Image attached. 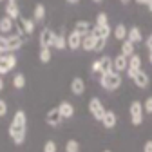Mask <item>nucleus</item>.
I'll use <instances>...</instances> for the list:
<instances>
[{"instance_id":"nucleus-37","label":"nucleus","mask_w":152,"mask_h":152,"mask_svg":"<svg viewBox=\"0 0 152 152\" xmlns=\"http://www.w3.org/2000/svg\"><path fill=\"white\" fill-rule=\"evenodd\" d=\"M91 69H92V72H100V60H94Z\"/></svg>"},{"instance_id":"nucleus-4","label":"nucleus","mask_w":152,"mask_h":152,"mask_svg":"<svg viewBox=\"0 0 152 152\" xmlns=\"http://www.w3.org/2000/svg\"><path fill=\"white\" fill-rule=\"evenodd\" d=\"M143 103L141 102H132L130 103V109H129V114H130V120H132V125H141L143 123Z\"/></svg>"},{"instance_id":"nucleus-29","label":"nucleus","mask_w":152,"mask_h":152,"mask_svg":"<svg viewBox=\"0 0 152 152\" xmlns=\"http://www.w3.org/2000/svg\"><path fill=\"white\" fill-rule=\"evenodd\" d=\"M13 85H15L16 89H24V85H26V76H24L22 72L15 74V78H13Z\"/></svg>"},{"instance_id":"nucleus-12","label":"nucleus","mask_w":152,"mask_h":152,"mask_svg":"<svg viewBox=\"0 0 152 152\" xmlns=\"http://www.w3.org/2000/svg\"><path fill=\"white\" fill-rule=\"evenodd\" d=\"M58 112L62 114L64 120H69V118L74 116V107H72L69 102H62V103L58 105Z\"/></svg>"},{"instance_id":"nucleus-1","label":"nucleus","mask_w":152,"mask_h":152,"mask_svg":"<svg viewBox=\"0 0 152 152\" xmlns=\"http://www.w3.org/2000/svg\"><path fill=\"white\" fill-rule=\"evenodd\" d=\"M27 134V116L24 110H16L9 123V138L15 145H22Z\"/></svg>"},{"instance_id":"nucleus-46","label":"nucleus","mask_w":152,"mask_h":152,"mask_svg":"<svg viewBox=\"0 0 152 152\" xmlns=\"http://www.w3.org/2000/svg\"><path fill=\"white\" fill-rule=\"evenodd\" d=\"M7 4H16V0H7Z\"/></svg>"},{"instance_id":"nucleus-50","label":"nucleus","mask_w":152,"mask_h":152,"mask_svg":"<svg viewBox=\"0 0 152 152\" xmlns=\"http://www.w3.org/2000/svg\"><path fill=\"white\" fill-rule=\"evenodd\" d=\"M0 2H2V0H0Z\"/></svg>"},{"instance_id":"nucleus-39","label":"nucleus","mask_w":152,"mask_h":152,"mask_svg":"<svg viewBox=\"0 0 152 152\" xmlns=\"http://www.w3.org/2000/svg\"><path fill=\"white\" fill-rule=\"evenodd\" d=\"M136 72H138V71H134V69H130V67L127 69V76H129L130 80H134V76H136Z\"/></svg>"},{"instance_id":"nucleus-8","label":"nucleus","mask_w":152,"mask_h":152,"mask_svg":"<svg viewBox=\"0 0 152 152\" xmlns=\"http://www.w3.org/2000/svg\"><path fill=\"white\" fill-rule=\"evenodd\" d=\"M53 38H54V33L49 27H45L40 33V47H53Z\"/></svg>"},{"instance_id":"nucleus-21","label":"nucleus","mask_w":152,"mask_h":152,"mask_svg":"<svg viewBox=\"0 0 152 152\" xmlns=\"http://www.w3.org/2000/svg\"><path fill=\"white\" fill-rule=\"evenodd\" d=\"M6 16H9L11 20H18L20 18V7L16 4H7L6 6Z\"/></svg>"},{"instance_id":"nucleus-23","label":"nucleus","mask_w":152,"mask_h":152,"mask_svg":"<svg viewBox=\"0 0 152 152\" xmlns=\"http://www.w3.org/2000/svg\"><path fill=\"white\" fill-rule=\"evenodd\" d=\"M45 18V6L44 4H36L34 11H33V20L34 22H42Z\"/></svg>"},{"instance_id":"nucleus-16","label":"nucleus","mask_w":152,"mask_h":152,"mask_svg":"<svg viewBox=\"0 0 152 152\" xmlns=\"http://www.w3.org/2000/svg\"><path fill=\"white\" fill-rule=\"evenodd\" d=\"M148 74L145 72V71H138L136 72V76H134V83L140 87V89H147L148 87Z\"/></svg>"},{"instance_id":"nucleus-49","label":"nucleus","mask_w":152,"mask_h":152,"mask_svg":"<svg viewBox=\"0 0 152 152\" xmlns=\"http://www.w3.org/2000/svg\"><path fill=\"white\" fill-rule=\"evenodd\" d=\"M103 152H112V150H109V148H107V150H103Z\"/></svg>"},{"instance_id":"nucleus-42","label":"nucleus","mask_w":152,"mask_h":152,"mask_svg":"<svg viewBox=\"0 0 152 152\" xmlns=\"http://www.w3.org/2000/svg\"><path fill=\"white\" fill-rule=\"evenodd\" d=\"M0 91H4V80H2V76H0Z\"/></svg>"},{"instance_id":"nucleus-31","label":"nucleus","mask_w":152,"mask_h":152,"mask_svg":"<svg viewBox=\"0 0 152 152\" xmlns=\"http://www.w3.org/2000/svg\"><path fill=\"white\" fill-rule=\"evenodd\" d=\"M0 53L2 54L9 53V40H7L6 34H0Z\"/></svg>"},{"instance_id":"nucleus-33","label":"nucleus","mask_w":152,"mask_h":152,"mask_svg":"<svg viewBox=\"0 0 152 152\" xmlns=\"http://www.w3.org/2000/svg\"><path fill=\"white\" fill-rule=\"evenodd\" d=\"M56 150H58V147H56V143H54L53 140L45 141V145H44V152H56Z\"/></svg>"},{"instance_id":"nucleus-3","label":"nucleus","mask_w":152,"mask_h":152,"mask_svg":"<svg viewBox=\"0 0 152 152\" xmlns=\"http://www.w3.org/2000/svg\"><path fill=\"white\" fill-rule=\"evenodd\" d=\"M89 112L92 114V118L96 120V121H102L103 116H105V112H107V109L103 107V103L100 102V98H91V102H89Z\"/></svg>"},{"instance_id":"nucleus-34","label":"nucleus","mask_w":152,"mask_h":152,"mask_svg":"<svg viewBox=\"0 0 152 152\" xmlns=\"http://www.w3.org/2000/svg\"><path fill=\"white\" fill-rule=\"evenodd\" d=\"M7 114V103H6V100H0V118H4Z\"/></svg>"},{"instance_id":"nucleus-27","label":"nucleus","mask_w":152,"mask_h":152,"mask_svg":"<svg viewBox=\"0 0 152 152\" xmlns=\"http://www.w3.org/2000/svg\"><path fill=\"white\" fill-rule=\"evenodd\" d=\"M121 54H123V56H127V58H130V56L134 54V44L129 42V40H125V42H123V45H121Z\"/></svg>"},{"instance_id":"nucleus-48","label":"nucleus","mask_w":152,"mask_h":152,"mask_svg":"<svg viewBox=\"0 0 152 152\" xmlns=\"http://www.w3.org/2000/svg\"><path fill=\"white\" fill-rule=\"evenodd\" d=\"M94 2H96V4H100V2H103V0H94Z\"/></svg>"},{"instance_id":"nucleus-24","label":"nucleus","mask_w":152,"mask_h":152,"mask_svg":"<svg viewBox=\"0 0 152 152\" xmlns=\"http://www.w3.org/2000/svg\"><path fill=\"white\" fill-rule=\"evenodd\" d=\"M127 36H129V31H127V27L123 26V24H118L116 27H114V38L116 40H127Z\"/></svg>"},{"instance_id":"nucleus-10","label":"nucleus","mask_w":152,"mask_h":152,"mask_svg":"<svg viewBox=\"0 0 152 152\" xmlns=\"http://www.w3.org/2000/svg\"><path fill=\"white\" fill-rule=\"evenodd\" d=\"M74 31L78 33V34H82V36H87V34H91L92 26H91V22H87V20H78V22L74 24Z\"/></svg>"},{"instance_id":"nucleus-41","label":"nucleus","mask_w":152,"mask_h":152,"mask_svg":"<svg viewBox=\"0 0 152 152\" xmlns=\"http://www.w3.org/2000/svg\"><path fill=\"white\" fill-rule=\"evenodd\" d=\"M147 47H148V51H152V34L147 38Z\"/></svg>"},{"instance_id":"nucleus-15","label":"nucleus","mask_w":152,"mask_h":152,"mask_svg":"<svg viewBox=\"0 0 152 152\" xmlns=\"http://www.w3.org/2000/svg\"><path fill=\"white\" fill-rule=\"evenodd\" d=\"M127 69H129V58L120 53L116 58H114V71L120 72V71H127Z\"/></svg>"},{"instance_id":"nucleus-5","label":"nucleus","mask_w":152,"mask_h":152,"mask_svg":"<svg viewBox=\"0 0 152 152\" xmlns=\"http://www.w3.org/2000/svg\"><path fill=\"white\" fill-rule=\"evenodd\" d=\"M16 65V56L15 54H2L0 53V76L7 74Z\"/></svg>"},{"instance_id":"nucleus-17","label":"nucleus","mask_w":152,"mask_h":152,"mask_svg":"<svg viewBox=\"0 0 152 152\" xmlns=\"http://www.w3.org/2000/svg\"><path fill=\"white\" fill-rule=\"evenodd\" d=\"M7 40H9V53H11V51H16V49H20V47L24 45L20 34H9Z\"/></svg>"},{"instance_id":"nucleus-43","label":"nucleus","mask_w":152,"mask_h":152,"mask_svg":"<svg viewBox=\"0 0 152 152\" xmlns=\"http://www.w3.org/2000/svg\"><path fill=\"white\" fill-rule=\"evenodd\" d=\"M67 2H69V4H78L80 0H67Z\"/></svg>"},{"instance_id":"nucleus-44","label":"nucleus","mask_w":152,"mask_h":152,"mask_svg":"<svg viewBox=\"0 0 152 152\" xmlns=\"http://www.w3.org/2000/svg\"><path fill=\"white\" fill-rule=\"evenodd\" d=\"M147 7H148V11L152 13V0H150V2H148V6H147Z\"/></svg>"},{"instance_id":"nucleus-18","label":"nucleus","mask_w":152,"mask_h":152,"mask_svg":"<svg viewBox=\"0 0 152 152\" xmlns=\"http://www.w3.org/2000/svg\"><path fill=\"white\" fill-rule=\"evenodd\" d=\"M96 42H98V38H96V36H94V34L91 33V34L83 36V42H82V47H83L85 51H94V47H96Z\"/></svg>"},{"instance_id":"nucleus-35","label":"nucleus","mask_w":152,"mask_h":152,"mask_svg":"<svg viewBox=\"0 0 152 152\" xmlns=\"http://www.w3.org/2000/svg\"><path fill=\"white\" fill-rule=\"evenodd\" d=\"M143 109H145V112H147V114H152V96L145 100V105H143Z\"/></svg>"},{"instance_id":"nucleus-32","label":"nucleus","mask_w":152,"mask_h":152,"mask_svg":"<svg viewBox=\"0 0 152 152\" xmlns=\"http://www.w3.org/2000/svg\"><path fill=\"white\" fill-rule=\"evenodd\" d=\"M96 26H109V18L105 13H98L96 15Z\"/></svg>"},{"instance_id":"nucleus-25","label":"nucleus","mask_w":152,"mask_h":152,"mask_svg":"<svg viewBox=\"0 0 152 152\" xmlns=\"http://www.w3.org/2000/svg\"><path fill=\"white\" fill-rule=\"evenodd\" d=\"M20 24L26 31V34H33L34 33V20L31 18V20H27V18H20Z\"/></svg>"},{"instance_id":"nucleus-36","label":"nucleus","mask_w":152,"mask_h":152,"mask_svg":"<svg viewBox=\"0 0 152 152\" xmlns=\"http://www.w3.org/2000/svg\"><path fill=\"white\" fill-rule=\"evenodd\" d=\"M105 49V40H98L96 42V47H94V51H103Z\"/></svg>"},{"instance_id":"nucleus-47","label":"nucleus","mask_w":152,"mask_h":152,"mask_svg":"<svg viewBox=\"0 0 152 152\" xmlns=\"http://www.w3.org/2000/svg\"><path fill=\"white\" fill-rule=\"evenodd\" d=\"M130 2V0H121V4H129Z\"/></svg>"},{"instance_id":"nucleus-11","label":"nucleus","mask_w":152,"mask_h":152,"mask_svg":"<svg viewBox=\"0 0 152 152\" xmlns=\"http://www.w3.org/2000/svg\"><path fill=\"white\" fill-rule=\"evenodd\" d=\"M91 33L96 36L98 40H107L109 34H110V27H109V26H94Z\"/></svg>"},{"instance_id":"nucleus-26","label":"nucleus","mask_w":152,"mask_h":152,"mask_svg":"<svg viewBox=\"0 0 152 152\" xmlns=\"http://www.w3.org/2000/svg\"><path fill=\"white\" fill-rule=\"evenodd\" d=\"M38 58H40L42 64H49V62H51V47H40Z\"/></svg>"},{"instance_id":"nucleus-19","label":"nucleus","mask_w":152,"mask_h":152,"mask_svg":"<svg viewBox=\"0 0 152 152\" xmlns=\"http://www.w3.org/2000/svg\"><path fill=\"white\" fill-rule=\"evenodd\" d=\"M127 40H129V42H132V44L143 42V34H141L140 27H130V29H129V36H127Z\"/></svg>"},{"instance_id":"nucleus-9","label":"nucleus","mask_w":152,"mask_h":152,"mask_svg":"<svg viewBox=\"0 0 152 152\" xmlns=\"http://www.w3.org/2000/svg\"><path fill=\"white\" fill-rule=\"evenodd\" d=\"M85 91V82L80 78V76H76V78L71 80V92L76 94V96H80V94H83Z\"/></svg>"},{"instance_id":"nucleus-13","label":"nucleus","mask_w":152,"mask_h":152,"mask_svg":"<svg viewBox=\"0 0 152 152\" xmlns=\"http://www.w3.org/2000/svg\"><path fill=\"white\" fill-rule=\"evenodd\" d=\"M116 123H118V116L114 114V110H107L105 116H103V120H102V125L105 129H114V125H116Z\"/></svg>"},{"instance_id":"nucleus-45","label":"nucleus","mask_w":152,"mask_h":152,"mask_svg":"<svg viewBox=\"0 0 152 152\" xmlns=\"http://www.w3.org/2000/svg\"><path fill=\"white\" fill-rule=\"evenodd\" d=\"M148 62L152 64V51H150V54H148Z\"/></svg>"},{"instance_id":"nucleus-20","label":"nucleus","mask_w":152,"mask_h":152,"mask_svg":"<svg viewBox=\"0 0 152 152\" xmlns=\"http://www.w3.org/2000/svg\"><path fill=\"white\" fill-rule=\"evenodd\" d=\"M53 47H56L58 51L65 49V47H67V36H65L64 33H60V34H54V38H53Z\"/></svg>"},{"instance_id":"nucleus-7","label":"nucleus","mask_w":152,"mask_h":152,"mask_svg":"<svg viewBox=\"0 0 152 152\" xmlns=\"http://www.w3.org/2000/svg\"><path fill=\"white\" fill-rule=\"evenodd\" d=\"M82 42H83V36L78 34L76 31H72L69 36H67V47H71V51H76L82 47Z\"/></svg>"},{"instance_id":"nucleus-14","label":"nucleus","mask_w":152,"mask_h":152,"mask_svg":"<svg viewBox=\"0 0 152 152\" xmlns=\"http://www.w3.org/2000/svg\"><path fill=\"white\" fill-rule=\"evenodd\" d=\"M114 71V62L109 58V56H103V58H100V74H109Z\"/></svg>"},{"instance_id":"nucleus-40","label":"nucleus","mask_w":152,"mask_h":152,"mask_svg":"<svg viewBox=\"0 0 152 152\" xmlns=\"http://www.w3.org/2000/svg\"><path fill=\"white\" fill-rule=\"evenodd\" d=\"M134 2H136V4H140V6H148L150 0H134Z\"/></svg>"},{"instance_id":"nucleus-28","label":"nucleus","mask_w":152,"mask_h":152,"mask_svg":"<svg viewBox=\"0 0 152 152\" xmlns=\"http://www.w3.org/2000/svg\"><path fill=\"white\" fill-rule=\"evenodd\" d=\"M129 67L134 69V71H141V58L138 54H132L129 58Z\"/></svg>"},{"instance_id":"nucleus-30","label":"nucleus","mask_w":152,"mask_h":152,"mask_svg":"<svg viewBox=\"0 0 152 152\" xmlns=\"http://www.w3.org/2000/svg\"><path fill=\"white\" fill-rule=\"evenodd\" d=\"M65 152H80V143L76 140H69L65 143Z\"/></svg>"},{"instance_id":"nucleus-2","label":"nucleus","mask_w":152,"mask_h":152,"mask_svg":"<svg viewBox=\"0 0 152 152\" xmlns=\"http://www.w3.org/2000/svg\"><path fill=\"white\" fill-rule=\"evenodd\" d=\"M100 85L103 89H107V91H116L121 85V74L116 72V71H112L109 74H103L100 78Z\"/></svg>"},{"instance_id":"nucleus-38","label":"nucleus","mask_w":152,"mask_h":152,"mask_svg":"<svg viewBox=\"0 0 152 152\" xmlns=\"http://www.w3.org/2000/svg\"><path fill=\"white\" fill-rule=\"evenodd\" d=\"M143 152H152V140H148L143 147Z\"/></svg>"},{"instance_id":"nucleus-6","label":"nucleus","mask_w":152,"mask_h":152,"mask_svg":"<svg viewBox=\"0 0 152 152\" xmlns=\"http://www.w3.org/2000/svg\"><path fill=\"white\" fill-rule=\"evenodd\" d=\"M62 121H64V118H62V114L58 112V107H53V109L47 110V114H45V123H47V125L58 127Z\"/></svg>"},{"instance_id":"nucleus-22","label":"nucleus","mask_w":152,"mask_h":152,"mask_svg":"<svg viewBox=\"0 0 152 152\" xmlns=\"http://www.w3.org/2000/svg\"><path fill=\"white\" fill-rule=\"evenodd\" d=\"M11 31H13V20H11L9 16H2V18H0V33L7 34Z\"/></svg>"}]
</instances>
